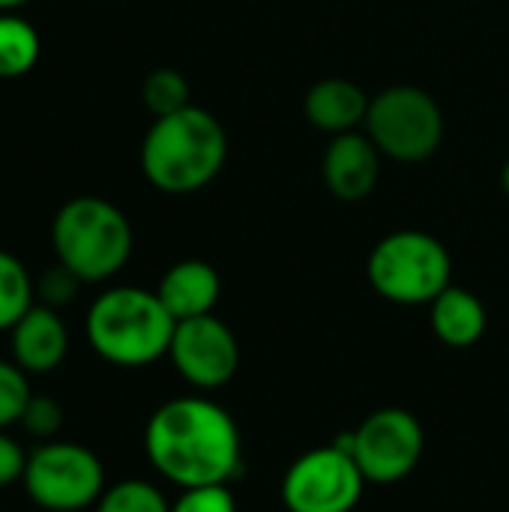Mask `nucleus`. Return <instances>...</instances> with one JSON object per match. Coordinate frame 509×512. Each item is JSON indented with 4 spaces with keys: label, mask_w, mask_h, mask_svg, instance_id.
<instances>
[{
    "label": "nucleus",
    "mask_w": 509,
    "mask_h": 512,
    "mask_svg": "<svg viewBox=\"0 0 509 512\" xmlns=\"http://www.w3.org/2000/svg\"><path fill=\"white\" fill-rule=\"evenodd\" d=\"M369 285L396 306H429L453 282L447 246L426 231H393L375 243L366 261Z\"/></svg>",
    "instance_id": "obj_5"
},
{
    "label": "nucleus",
    "mask_w": 509,
    "mask_h": 512,
    "mask_svg": "<svg viewBox=\"0 0 509 512\" xmlns=\"http://www.w3.org/2000/svg\"><path fill=\"white\" fill-rule=\"evenodd\" d=\"M141 99L147 105V111L153 117H168V114H177L183 108H189V81L183 72L171 69V66H162V69H153L144 84H141Z\"/></svg>",
    "instance_id": "obj_19"
},
{
    "label": "nucleus",
    "mask_w": 509,
    "mask_h": 512,
    "mask_svg": "<svg viewBox=\"0 0 509 512\" xmlns=\"http://www.w3.org/2000/svg\"><path fill=\"white\" fill-rule=\"evenodd\" d=\"M36 303V282L27 267L0 249V333H9L15 321Z\"/></svg>",
    "instance_id": "obj_17"
},
{
    "label": "nucleus",
    "mask_w": 509,
    "mask_h": 512,
    "mask_svg": "<svg viewBox=\"0 0 509 512\" xmlns=\"http://www.w3.org/2000/svg\"><path fill=\"white\" fill-rule=\"evenodd\" d=\"M132 246L135 234L126 213L105 198L78 195L54 213V261L87 285L117 276L132 258Z\"/></svg>",
    "instance_id": "obj_4"
},
{
    "label": "nucleus",
    "mask_w": 509,
    "mask_h": 512,
    "mask_svg": "<svg viewBox=\"0 0 509 512\" xmlns=\"http://www.w3.org/2000/svg\"><path fill=\"white\" fill-rule=\"evenodd\" d=\"M24 495L45 512H81L96 507L105 483L102 459L75 441H42L27 453L21 477Z\"/></svg>",
    "instance_id": "obj_6"
},
{
    "label": "nucleus",
    "mask_w": 509,
    "mask_h": 512,
    "mask_svg": "<svg viewBox=\"0 0 509 512\" xmlns=\"http://www.w3.org/2000/svg\"><path fill=\"white\" fill-rule=\"evenodd\" d=\"M366 477L336 444L315 447L291 462L279 495L288 512H354L363 501Z\"/></svg>",
    "instance_id": "obj_9"
},
{
    "label": "nucleus",
    "mask_w": 509,
    "mask_h": 512,
    "mask_svg": "<svg viewBox=\"0 0 509 512\" xmlns=\"http://www.w3.org/2000/svg\"><path fill=\"white\" fill-rule=\"evenodd\" d=\"M0 512H3V510H0Z\"/></svg>",
    "instance_id": "obj_27"
},
{
    "label": "nucleus",
    "mask_w": 509,
    "mask_h": 512,
    "mask_svg": "<svg viewBox=\"0 0 509 512\" xmlns=\"http://www.w3.org/2000/svg\"><path fill=\"white\" fill-rule=\"evenodd\" d=\"M381 177V150L366 132L333 135L324 153V183L339 201H363L375 192Z\"/></svg>",
    "instance_id": "obj_12"
},
{
    "label": "nucleus",
    "mask_w": 509,
    "mask_h": 512,
    "mask_svg": "<svg viewBox=\"0 0 509 512\" xmlns=\"http://www.w3.org/2000/svg\"><path fill=\"white\" fill-rule=\"evenodd\" d=\"M168 360L192 390L210 393L234 381L240 369V345L234 330L222 318L201 315L177 321Z\"/></svg>",
    "instance_id": "obj_10"
},
{
    "label": "nucleus",
    "mask_w": 509,
    "mask_h": 512,
    "mask_svg": "<svg viewBox=\"0 0 509 512\" xmlns=\"http://www.w3.org/2000/svg\"><path fill=\"white\" fill-rule=\"evenodd\" d=\"M363 129L381 156L393 162H426L444 141V114L423 87L393 84L372 96Z\"/></svg>",
    "instance_id": "obj_7"
},
{
    "label": "nucleus",
    "mask_w": 509,
    "mask_h": 512,
    "mask_svg": "<svg viewBox=\"0 0 509 512\" xmlns=\"http://www.w3.org/2000/svg\"><path fill=\"white\" fill-rule=\"evenodd\" d=\"M429 324L447 348H471L486 336L489 312L474 291L450 285L429 303Z\"/></svg>",
    "instance_id": "obj_15"
},
{
    "label": "nucleus",
    "mask_w": 509,
    "mask_h": 512,
    "mask_svg": "<svg viewBox=\"0 0 509 512\" xmlns=\"http://www.w3.org/2000/svg\"><path fill=\"white\" fill-rule=\"evenodd\" d=\"M501 189L507 192V198H509V159L504 162V168H501Z\"/></svg>",
    "instance_id": "obj_26"
},
{
    "label": "nucleus",
    "mask_w": 509,
    "mask_h": 512,
    "mask_svg": "<svg viewBox=\"0 0 509 512\" xmlns=\"http://www.w3.org/2000/svg\"><path fill=\"white\" fill-rule=\"evenodd\" d=\"M225 159V126L198 105L156 117L141 141V171L165 195L201 192L222 174Z\"/></svg>",
    "instance_id": "obj_2"
},
{
    "label": "nucleus",
    "mask_w": 509,
    "mask_h": 512,
    "mask_svg": "<svg viewBox=\"0 0 509 512\" xmlns=\"http://www.w3.org/2000/svg\"><path fill=\"white\" fill-rule=\"evenodd\" d=\"M24 468H27L24 447L9 432H0V489H9V486L21 483Z\"/></svg>",
    "instance_id": "obj_24"
},
{
    "label": "nucleus",
    "mask_w": 509,
    "mask_h": 512,
    "mask_svg": "<svg viewBox=\"0 0 509 512\" xmlns=\"http://www.w3.org/2000/svg\"><path fill=\"white\" fill-rule=\"evenodd\" d=\"M81 285H84V282H81L72 270H66L63 264L54 261V267H48V270L39 276V282H36V297H39L42 306H51V309L60 312L63 306H69V303L78 297Z\"/></svg>",
    "instance_id": "obj_22"
},
{
    "label": "nucleus",
    "mask_w": 509,
    "mask_h": 512,
    "mask_svg": "<svg viewBox=\"0 0 509 512\" xmlns=\"http://www.w3.org/2000/svg\"><path fill=\"white\" fill-rule=\"evenodd\" d=\"M30 438L36 441H54L63 429V408L57 399L51 396H30V402L24 405V414H21V423H18Z\"/></svg>",
    "instance_id": "obj_21"
},
{
    "label": "nucleus",
    "mask_w": 509,
    "mask_h": 512,
    "mask_svg": "<svg viewBox=\"0 0 509 512\" xmlns=\"http://www.w3.org/2000/svg\"><path fill=\"white\" fill-rule=\"evenodd\" d=\"M39 33L18 12H0V78H21L39 60Z\"/></svg>",
    "instance_id": "obj_16"
},
{
    "label": "nucleus",
    "mask_w": 509,
    "mask_h": 512,
    "mask_svg": "<svg viewBox=\"0 0 509 512\" xmlns=\"http://www.w3.org/2000/svg\"><path fill=\"white\" fill-rule=\"evenodd\" d=\"M93 512H171V501L147 480H120L102 492Z\"/></svg>",
    "instance_id": "obj_18"
},
{
    "label": "nucleus",
    "mask_w": 509,
    "mask_h": 512,
    "mask_svg": "<svg viewBox=\"0 0 509 512\" xmlns=\"http://www.w3.org/2000/svg\"><path fill=\"white\" fill-rule=\"evenodd\" d=\"M177 321L156 291L117 285L102 291L84 318V333L96 357L120 369H144L168 357Z\"/></svg>",
    "instance_id": "obj_3"
},
{
    "label": "nucleus",
    "mask_w": 509,
    "mask_h": 512,
    "mask_svg": "<svg viewBox=\"0 0 509 512\" xmlns=\"http://www.w3.org/2000/svg\"><path fill=\"white\" fill-rule=\"evenodd\" d=\"M27 0H0V12H15L18 6H24Z\"/></svg>",
    "instance_id": "obj_25"
},
{
    "label": "nucleus",
    "mask_w": 509,
    "mask_h": 512,
    "mask_svg": "<svg viewBox=\"0 0 509 512\" xmlns=\"http://www.w3.org/2000/svg\"><path fill=\"white\" fill-rule=\"evenodd\" d=\"M171 512H237V498L231 486H195L180 489Z\"/></svg>",
    "instance_id": "obj_23"
},
{
    "label": "nucleus",
    "mask_w": 509,
    "mask_h": 512,
    "mask_svg": "<svg viewBox=\"0 0 509 512\" xmlns=\"http://www.w3.org/2000/svg\"><path fill=\"white\" fill-rule=\"evenodd\" d=\"M423 447V426L405 408H378L351 429V459L366 483L375 486H393L411 477L423 459Z\"/></svg>",
    "instance_id": "obj_8"
},
{
    "label": "nucleus",
    "mask_w": 509,
    "mask_h": 512,
    "mask_svg": "<svg viewBox=\"0 0 509 512\" xmlns=\"http://www.w3.org/2000/svg\"><path fill=\"white\" fill-rule=\"evenodd\" d=\"M144 453L177 489L231 486L246 471L237 420L207 396L162 402L144 426Z\"/></svg>",
    "instance_id": "obj_1"
},
{
    "label": "nucleus",
    "mask_w": 509,
    "mask_h": 512,
    "mask_svg": "<svg viewBox=\"0 0 509 512\" xmlns=\"http://www.w3.org/2000/svg\"><path fill=\"white\" fill-rule=\"evenodd\" d=\"M372 96L348 78H321L306 90L303 99V114L306 120L330 135H345L357 132L366 123Z\"/></svg>",
    "instance_id": "obj_14"
},
{
    "label": "nucleus",
    "mask_w": 509,
    "mask_h": 512,
    "mask_svg": "<svg viewBox=\"0 0 509 512\" xmlns=\"http://www.w3.org/2000/svg\"><path fill=\"white\" fill-rule=\"evenodd\" d=\"M69 354V330L57 309L33 303L9 330V360L27 375H51Z\"/></svg>",
    "instance_id": "obj_11"
},
{
    "label": "nucleus",
    "mask_w": 509,
    "mask_h": 512,
    "mask_svg": "<svg viewBox=\"0 0 509 512\" xmlns=\"http://www.w3.org/2000/svg\"><path fill=\"white\" fill-rule=\"evenodd\" d=\"M156 294L174 321H189V318L213 315L222 297V279L213 264L201 258H186L162 273Z\"/></svg>",
    "instance_id": "obj_13"
},
{
    "label": "nucleus",
    "mask_w": 509,
    "mask_h": 512,
    "mask_svg": "<svg viewBox=\"0 0 509 512\" xmlns=\"http://www.w3.org/2000/svg\"><path fill=\"white\" fill-rule=\"evenodd\" d=\"M30 378L12 360H0V432H9L21 423L24 405L30 402Z\"/></svg>",
    "instance_id": "obj_20"
}]
</instances>
